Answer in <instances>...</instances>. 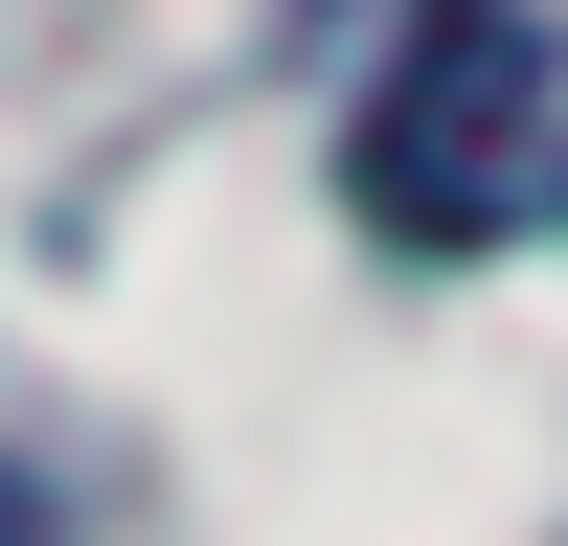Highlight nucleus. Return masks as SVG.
<instances>
[{
	"label": "nucleus",
	"mask_w": 568,
	"mask_h": 546,
	"mask_svg": "<svg viewBox=\"0 0 568 546\" xmlns=\"http://www.w3.org/2000/svg\"><path fill=\"white\" fill-rule=\"evenodd\" d=\"M0 546H69V501H45V478H23V455H0Z\"/></svg>",
	"instance_id": "2"
},
{
	"label": "nucleus",
	"mask_w": 568,
	"mask_h": 546,
	"mask_svg": "<svg viewBox=\"0 0 568 546\" xmlns=\"http://www.w3.org/2000/svg\"><path fill=\"white\" fill-rule=\"evenodd\" d=\"M296 23H433V0H296Z\"/></svg>",
	"instance_id": "3"
},
{
	"label": "nucleus",
	"mask_w": 568,
	"mask_h": 546,
	"mask_svg": "<svg viewBox=\"0 0 568 546\" xmlns=\"http://www.w3.org/2000/svg\"><path fill=\"white\" fill-rule=\"evenodd\" d=\"M546 160V23L524 0H433V23H387V69H364L342 114V205L387 228V251H478V228H524Z\"/></svg>",
	"instance_id": "1"
}]
</instances>
